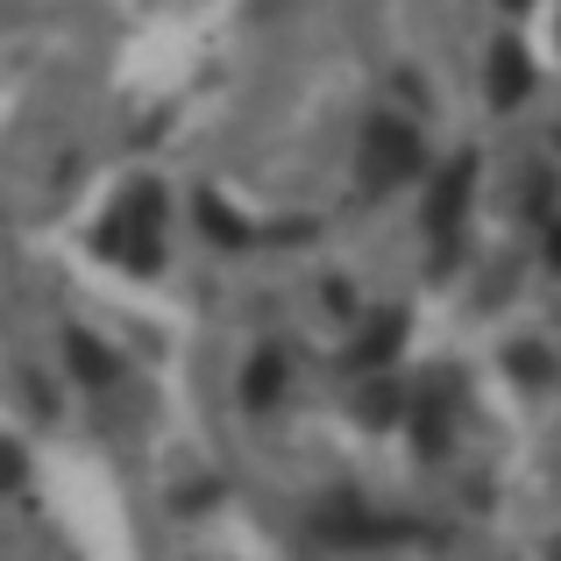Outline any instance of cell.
Masks as SVG:
<instances>
[{"label":"cell","instance_id":"obj_1","mask_svg":"<svg viewBox=\"0 0 561 561\" xmlns=\"http://www.w3.org/2000/svg\"><path fill=\"white\" fill-rule=\"evenodd\" d=\"M370 185H398V179H420L426 171V150H420V136L412 128H398L391 114L383 122H370Z\"/></svg>","mask_w":561,"mask_h":561},{"label":"cell","instance_id":"obj_2","mask_svg":"<svg viewBox=\"0 0 561 561\" xmlns=\"http://www.w3.org/2000/svg\"><path fill=\"white\" fill-rule=\"evenodd\" d=\"M534 93V57H526V43H491V107L512 114L519 100Z\"/></svg>","mask_w":561,"mask_h":561},{"label":"cell","instance_id":"obj_3","mask_svg":"<svg viewBox=\"0 0 561 561\" xmlns=\"http://www.w3.org/2000/svg\"><path fill=\"white\" fill-rule=\"evenodd\" d=\"M469 179H477V157H455V171H440V185H434L426 228H434L440 249H448V234H455V214H462V199H469Z\"/></svg>","mask_w":561,"mask_h":561},{"label":"cell","instance_id":"obj_4","mask_svg":"<svg viewBox=\"0 0 561 561\" xmlns=\"http://www.w3.org/2000/svg\"><path fill=\"white\" fill-rule=\"evenodd\" d=\"M285 377H291L285 348H256V356H249V370H242V405L249 412H271L277 391H285Z\"/></svg>","mask_w":561,"mask_h":561},{"label":"cell","instance_id":"obj_5","mask_svg":"<svg viewBox=\"0 0 561 561\" xmlns=\"http://www.w3.org/2000/svg\"><path fill=\"white\" fill-rule=\"evenodd\" d=\"M398 348H405V313H377L370 334H363V342L342 356V370H377V363H391Z\"/></svg>","mask_w":561,"mask_h":561},{"label":"cell","instance_id":"obj_6","mask_svg":"<svg viewBox=\"0 0 561 561\" xmlns=\"http://www.w3.org/2000/svg\"><path fill=\"white\" fill-rule=\"evenodd\" d=\"M65 363H71L85 383H93V391H107V383H114V356H107V348H100L85 328H65Z\"/></svg>","mask_w":561,"mask_h":561},{"label":"cell","instance_id":"obj_7","mask_svg":"<svg viewBox=\"0 0 561 561\" xmlns=\"http://www.w3.org/2000/svg\"><path fill=\"white\" fill-rule=\"evenodd\" d=\"M199 228H206V242H228V249L249 242V220L234 206H220V192H199Z\"/></svg>","mask_w":561,"mask_h":561},{"label":"cell","instance_id":"obj_8","mask_svg":"<svg viewBox=\"0 0 561 561\" xmlns=\"http://www.w3.org/2000/svg\"><path fill=\"white\" fill-rule=\"evenodd\" d=\"M363 426H398V420H405V391H398V383H370V391H363Z\"/></svg>","mask_w":561,"mask_h":561},{"label":"cell","instance_id":"obj_9","mask_svg":"<svg viewBox=\"0 0 561 561\" xmlns=\"http://www.w3.org/2000/svg\"><path fill=\"white\" fill-rule=\"evenodd\" d=\"M505 370H512V377H526V383H548V356H540V348H512Z\"/></svg>","mask_w":561,"mask_h":561},{"label":"cell","instance_id":"obj_10","mask_svg":"<svg viewBox=\"0 0 561 561\" xmlns=\"http://www.w3.org/2000/svg\"><path fill=\"white\" fill-rule=\"evenodd\" d=\"M320 299H328V306H334V313H356V291H348V285H342V277H328V291H320Z\"/></svg>","mask_w":561,"mask_h":561},{"label":"cell","instance_id":"obj_11","mask_svg":"<svg viewBox=\"0 0 561 561\" xmlns=\"http://www.w3.org/2000/svg\"><path fill=\"white\" fill-rule=\"evenodd\" d=\"M548 263H554V271H561V220H554V228H548Z\"/></svg>","mask_w":561,"mask_h":561},{"label":"cell","instance_id":"obj_12","mask_svg":"<svg viewBox=\"0 0 561 561\" xmlns=\"http://www.w3.org/2000/svg\"><path fill=\"white\" fill-rule=\"evenodd\" d=\"M505 8H512V14H519V8H534V0H505Z\"/></svg>","mask_w":561,"mask_h":561},{"label":"cell","instance_id":"obj_13","mask_svg":"<svg viewBox=\"0 0 561 561\" xmlns=\"http://www.w3.org/2000/svg\"><path fill=\"white\" fill-rule=\"evenodd\" d=\"M554 150H561V128H554Z\"/></svg>","mask_w":561,"mask_h":561}]
</instances>
